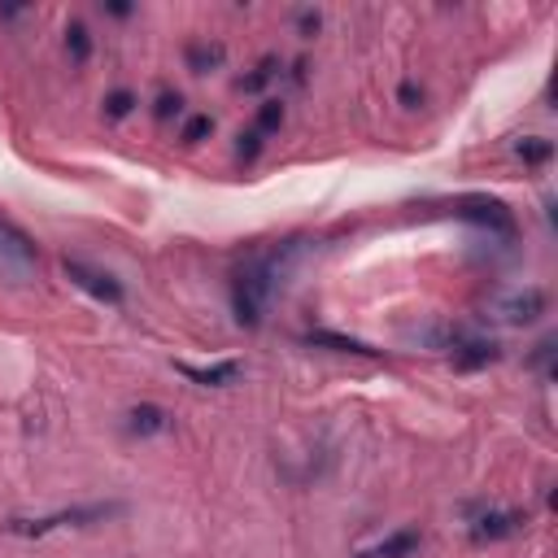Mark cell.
Masks as SVG:
<instances>
[{"instance_id":"obj_2","label":"cell","mask_w":558,"mask_h":558,"mask_svg":"<svg viewBox=\"0 0 558 558\" xmlns=\"http://www.w3.org/2000/svg\"><path fill=\"white\" fill-rule=\"evenodd\" d=\"M118 510H122L118 501H92V506L52 510V514H39V519H9L4 532H13V536H48V532H61V527H92V523H105V519H113Z\"/></svg>"},{"instance_id":"obj_17","label":"cell","mask_w":558,"mask_h":558,"mask_svg":"<svg viewBox=\"0 0 558 558\" xmlns=\"http://www.w3.org/2000/svg\"><path fill=\"white\" fill-rule=\"evenodd\" d=\"M135 105H140V100H135V92H126V87H113V92L105 96V118H113V122H118V118H126Z\"/></svg>"},{"instance_id":"obj_11","label":"cell","mask_w":558,"mask_h":558,"mask_svg":"<svg viewBox=\"0 0 558 558\" xmlns=\"http://www.w3.org/2000/svg\"><path fill=\"white\" fill-rule=\"evenodd\" d=\"M240 362L235 357H227V362H209V366H192V362H179V375H187L192 384H205V388H227V384H235L240 379Z\"/></svg>"},{"instance_id":"obj_7","label":"cell","mask_w":558,"mask_h":558,"mask_svg":"<svg viewBox=\"0 0 558 558\" xmlns=\"http://www.w3.org/2000/svg\"><path fill=\"white\" fill-rule=\"evenodd\" d=\"M39 262V253H35V244L13 227V222H4L0 218V270H13V275H26L31 266Z\"/></svg>"},{"instance_id":"obj_3","label":"cell","mask_w":558,"mask_h":558,"mask_svg":"<svg viewBox=\"0 0 558 558\" xmlns=\"http://www.w3.org/2000/svg\"><path fill=\"white\" fill-rule=\"evenodd\" d=\"M545 310H549V296H545L541 288H514V292H501V296L488 301V318L510 323V327H527V323H536Z\"/></svg>"},{"instance_id":"obj_18","label":"cell","mask_w":558,"mask_h":558,"mask_svg":"<svg viewBox=\"0 0 558 558\" xmlns=\"http://www.w3.org/2000/svg\"><path fill=\"white\" fill-rule=\"evenodd\" d=\"M209 131H214V118H209V113H192V118L183 122V131H179V135H183V144H201Z\"/></svg>"},{"instance_id":"obj_9","label":"cell","mask_w":558,"mask_h":558,"mask_svg":"<svg viewBox=\"0 0 558 558\" xmlns=\"http://www.w3.org/2000/svg\"><path fill=\"white\" fill-rule=\"evenodd\" d=\"M174 427V418H170V410L166 405H153V401H140V405H131L126 410V432L131 436H166Z\"/></svg>"},{"instance_id":"obj_5","label":"cell","mask_w":558,"mask_h":558,"mask_svg":"<svg viewBox=\"0 0 558 558\" xmlns=\"http://www.w3.org/2000/svg\"><path fill=\"white\" fill-rule=\"evenodd\" d=\"M453 214L466 218V222H475V227H488L493 235H506V240L514 235V214L501 201H493V196H462L453 205Z\"/></svg>"},{"instance_id":"obj_1","label":"cell","mask_w":558,"mask_h":558,"mask_svg":"<svg viewBox=\"0 0 558 558\" xmlns=\"http://www.w3.org/2000/svg\"><path fill=\"white\" fill-rule=\"evenodd\" d=\"M279 270H283L279 248H270V253H262V257H253V262H244L235 270V279H231V310H235L240 327H257L262 323V314H266V305H270V296L279 288Z\"/></svg>"},{"instance_id":"obj_10","label":"cell","mask_w":558,"mask_h":558,"mask_svg":"<svg viewBox=\"0 0 558 558\" xmlns=\"http://www.w3.org/2000/svg\"><path fill=\"white\" fill-rule=\"evenodd\" d=\"M423 545V536H418V527H397V532H388V536H379L375 545H366L357 558H410L414 549Z\"/></svg>"},{"instance_id":"obj_23","label":"cell","mask_w":558,"mask_h":558,"mask_svg":"<svg viewBox=\"0 0 558 558\" xmlns=\"http://www.w3.org/2000/svg\"><path fill=\"white\" fill-rule=\"evenodd\" d=\"M296 26H301V35H314V31L323 26V17H318L314 9H301V13H296Z\"/></svg>"},{"instance_id":"obj_19","label":"cell","mask_w":558,"mask_h":558,"mask_svg":"<svg viewBox=\"0 0 558 558\" xmlns=\"http://www.w3.org/2000/svg\"><path fill=\"white\" fill-rule=\"evenodd\" d=\"M179 113H183V96H179V92H161L157 105H153V118H157V122H170V118H179Z\"/></svg>"},{"instance_id":"obj_14","label":"cell","mask_w":558,"mask_h":558,"mask_svg":"<svg viewBox=\"0 0 558 558\" xmlns=\"http://www.w3.org/2000/svg\"><path fill=\"white\" fill-rule=\"evenodd\" d=\"M275 78H279V57H262L248 74H240V83H235V87H240V92H262V87H266V83H275Z\"/></svg>"},{"instance_id":"obj_15","label":"cell","mask_w":558,"mask_h":558,"mask_svg":"<svg viewBox=\"0 0 558 558\" xmlns=\"http://www.w3.org/2000/svg\"><path fill=\"white\" fill-rule=\"evenodd\" d=\"M65 52H70L78 65L92 57V35H87V26H83V22H70V26H65Z\"/></svg>"},{"instance_id":"obj_8","label":"cell","mask_w":558,"mask_h":558,"mask_svg":"<svg viewBox=\"0 0 558 558\" xmlns=\"http://www.w3.org/2000/svg\"><path fill=\"white\" fill-rule=\"evenodd\" d=\"M497 357H501V344L488 340V336H471V331L449 349V362H453L458 371H480V366H488V362H497Z\"/></svg>"},{"instance_id":"obj_4","label":"cell","mask_w":558,"mask_h":558,"mask_svg":"<svg viewBox=\"0 0 558 558\" xmlns=\"http://www.w3.org/2000/svg\"><path fill=\"white\" fill-rule=\"evenodd\" d=\"M61 270H65V279L74 283V288H83L92 301H105V305H122V283L109 275V270H96V266H87V262H78V257H65L61 262Z\"/></svg>"},{"instance_id":"obj_25","label":"cell","mask_w":558,"mask_h":558,"mask_svg":"<svg viewBox=\"0 0 558 558\" xmlns=\"http://www.w3.org/2000/svg\"><path fill=\"white\" fill-rule=\"evenodd\" d=\"M105 13H113V17H126V13H131V4H105Z\"/></svg>"},{"instance_id":"obj_24","label":"cell","mask_w":558,"mask_h":558,"mask_svg":"<svg viewBox=\"0 0 558 558\" xmlns=\"http://www.w3.org/2000/svg\"><path fill=\"white\" fill-rule=\"evenodd\" d=\"M549 362H554V340H541V344H536V353H532V366L549 371Z\"/></svg>"},{"instance_id":"obj_16","label":"cell","mask_w":558,"mask_h":558,"mask_svg":"<svg viewBox=\"0 0 558 558\" xmlns=\"http://www.w3.org/2000/svg\"><path fill=\"white\" fill-rule=\"evenodd\" d=\"M549 153H554V144H549V140H541V135H527V140H519V144H514V157H523V161H532V166L549 161Z\"/></svg>"},{"instance_id":"obj_20","label":"cell","mask_w":558,"mask_h":558,"mask_svg":"<svg viewBox=\"0 0 558 558\" xmlns=\"http://www.w3.org/2000/svg\"><path fill=\"white\" fill-rule=\"evenodd\" d=\"M257 153H262V131H257V126H253V131H240V135H235V157H240V161H253Z\"/></svg>"},{"instance_id":"obj_21","label":"cell","mask_w":558,"mask_h":558,"mask_svg":"<svg viewBox=\"0 0 558 558\" xmlns=\"http://www.w3.org/2000/svg\"><path fill=\"white\" fill-rule=\"evenodd\" d=\"M279 122H283V105H279V100H266V105L257 109V131L266 135V131H275Z\"/></svg>"},{"instance_id":"obj_6","label":"cell","mask_w":558,"mask_h":558,"mask_svg":"<svg viewBox=\"0 0 558 558\" xmlns=\"http://www.w3.org/2000/svg\"><path fill=\"white\" fill-rule=\"evenodd\" d=\"M527 532V510H484L471 519V541H506V536H519Z\"/></svg>"},{"instance_id":"obj_13","label":"cell","mask_w":558,"mask_h":558,"mask_svg":"<svg viewBox=\"0 0 558 558\" xmlns=\"http://www.w3.org/2000/svg\"><path fill=\"white\" fill-rule=\"evenodd\" d=\"M222 57H227V48H222V44H209V39L187 44V70H192V74H209V70H218V65H222Z\"/></svg>"},{"instance_id":"obj_22","label":"cell","mask_w":558,"mask_h":558,"mask_svg":"<svg viewBox=\"0 0 558 558\" xmlns=\"http://www.w3.org/2000/svg\"><path fill=\"white\" fill-rule=\"evenodd\" d=\"M397 100H401L405 109H414V105L423 100V87H418V83H401V87H397Z\"/></svg>"},{"instance_id":"obj_12","label":"cell","mask_w":558,"mask_h":558,"mask_svg":"<svg viewBox=\"0 0 558 558\" xmlns=\"http://www.w3.org/2000/svg\"><path fill=\"white\" fill-rule=\"evenodd\" d=\"M305 344H323V349H331V353H357V357H375V349L371 344H362V340H353V336H340V331H305Z\"/></svg>"}]
</instances>
